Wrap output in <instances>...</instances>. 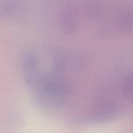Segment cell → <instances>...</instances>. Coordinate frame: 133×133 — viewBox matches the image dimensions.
<instances>
[{"mask_svg": "<svg viewBox=\"0 0 133 133\" xmlns=\"http://www.w3.org/2000/svg\"><path fill=\"white\" fill-rule=\"evenodd\" d=\"M25 12L23 0H0V18L4 19H19Z\"/></svg>", "mask_w": 133, "mask_h": 133, "instance_id": "obj_1", "label": "cell"}, {"mask_svg": "<svg viewBox=\"0 0 133 133\" xmlns=\"http://www.w3.org/2000/svg\"><path fill=\"white\" fill-rule=\"evenodd\" d=\"M116 24L124 32H133V9L127 8L121 10L117 14Z\"/></svg>", "mask_w": 133, "mask_h": 133, "instance_id": "obj_2", "label": "cell"}, {"mask_svg": "<svg viewBox=\"0 0 133 133\" xmlns=\"http://www.w3.org/2000/svg\"><path fill=\"white\" fill-rule=\"evenodd\" d=\"M76 11L72 7L66 9L62 18V29L65 33H72L76 28Z\"/></svg>", "mask_w": 133, "mask_h": 133, "instance_id": "obj_3", "label": "cell"}, {"mask_svg": "<svg viewBox=\"0 0 133 133\" xmlns=\"http://www.w3.org/2000/svg\"><path fill=\"white\" fill-rule=\"evenodd\" d=\"M121 91L123 96L130 99L133 104V72L124 78L121 84Z\"/></svg>", "mask_w": 133, "mask_h": 133, "instance_id": "obj_4", "label": "cell"}, {"mask_svg": "<svg viewBox=\"0 0 133 133\" xmlns=\"http://www.w3.org/2000/svg\"><path fill=\"white\" fill-rule=\"evenodd\" d=\"M86 12L90 18H97L101 15L102 12V6L97 3H89L86 6Z\"/></svg>", "mask_w": 133, "mask_h": 133, "instance_id": "obj_5", "label": "cell"}]
</instances>
